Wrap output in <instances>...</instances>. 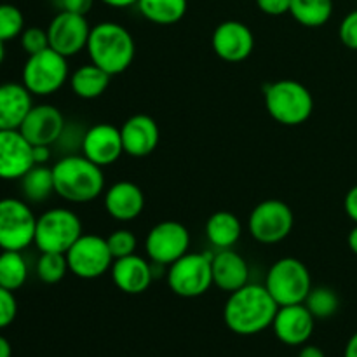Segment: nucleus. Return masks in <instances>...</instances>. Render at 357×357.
Returning <instances> with one entry per match:
<instances>
[{
    "instance_id": "obj_15",
    "label": "nucleus",
    "mask_w": 357,
    "mask_h": 357,
    "mask_svg": "<svg viewBox=\"0 0 357 357\" xmlns=\"http://www.w3.org/2000/svg\"><path fill=\"white\" fill-rule=\"evenodd\" d=\"M33 166V145L21 135L20 129H2L0 131V180H21Z\"/></svg>"
},
{
    "instance_id": "obj_1",
    "label": "nucleus",
    "mask_w": 357,
    "mask_h": 357,
    "mask_svg": "<svg viewBox=\"0 0 357 357\" xmlns=\"http://www.w3.org/2000/svg\"><path fill=\"white\" fill-rule=\"evenodd\" d=\"M279 305L265 286L248 282L230 293L223 309L227 328L236 335H257L272 326Z\"/></svg>"
},
{
    "instance_id": "obj_11",
    "label": "nucleus",
    "mask_w": 357,
    "mask_h": 357,
    "mask_svg": "<svg viewBox=\"0 0 357 357\" xmlns=\"http://www.w3.org/2000/svg\"><path fill=\"white\" fill-rule=\"evenodd\" d=\"M295 215L286 202L267 199L253 208L250 215V232L261 244H278L291 234Z\"/></svg>"
},
{
    "instance_id": "obj_20",
    "label": "nucleus",
    "mask_w": 357,
    "mask_h": 357,
    "mask_svg": "<svg viewBox=\"0 0 357 357\" xmlns=\"http://www.w3.org/2000/svg\"><path fill=\"white\" fill-rule=\"evenodd\" d=\"M114 284L126 295H139L150 288L153 279V268L145 258L129 255L114 260L110 268Z\"/></svg>"
},
{
    "instance_id": "obj_17",
    "label": "nucleus",
    "mask_w": 357,
    "mask_h": 357,
    "mask_svg": "<svg viewBox=\"0 0 357 357\" xmlns=\"http://www.w3.org/2000/svg\"><path fill=\"white\" fill-rule=\"evenodd\" d=\"M82 155L100 167L112 166L124 153L121 128L112 124H94L82 135Z\"/></svg>"
},
{
    "instance_id": "obj_12",
    "label": "nucleus",
    "mask_w": 357,
    "mask_h": 357,
    "mask_svg": "<svg viewBox=\"0 0 357 357\" xmlns=\"http://www.w3.org/2000/svg\"><path fill=\"white\" fill-rule=\"evenodd\" d=\"M190 234L187 227L174 220H164L149 230L145 239V251L150 261L160 267H169L171 264L188 253Z\"/></svg>"
},
{
    "instance_id": "obj_8",
    "label": "nucleus",
    "mask_w": 357,
    "mask_h": 357,
    "mask_svg": "<svg viewBox=\"0 0 357 357\" xmlns=\"http://www.w3.org/2000/svg\"><path fill=\"white\" fill-rule=\"evenodd\" d=\"M213 255L187 253L167 268V284L181 298H197L213 286Z\"/></svg>"
},
{
    "instance_id": "obj_46",
    "label": "nucleus",
    "mask_w": 357,
    "mask_h": 357,
    "mask_svg": "<svg viewBox=\"0 0 357 357\" xmlns=\"http://www.w3.org/2000/svg\"><path fill=\"white\" fill-rule=\"evenodd\" d=\"M3 42L0 40V66H2V63H3V58H6V47H3Z\"/></svg>"
},
{
    "instance_id": "obj_7",
    "label": "nucleus",
    "mask_w": 357,
    "mask_h": 357,
    "mask_svg": "<svg viewBox=\"0 0 357 357\" xmlns=\"http://www.w3.org/2000/svg\"><path fill=\"white\" fill-rule=\"evenodd\" d=\"M66 80L68 58L51 47L28 56L21 72V84L33 96H51L65 86Z\"/></svg>"
},
{
    "instance_id": "obj_4",
    "label": "nucleus",
    "mask_w": 357,
    "mask_h": 357,
    "mask_svg": "<svg viewBox=\"0 0 357 357\" xmlns=\"http://www.w3.org/2000/svg\"><path fill=\"white\" fill-rule=\"evenodd\" d=\"M264 100L268 115L282 126H302L310 119L314 98L298 80L282 79L264 87Z\"/></svg>"
},
{
    "instance_id": "obj_42",
    "label": "nucleus",
    "mask_w": 357,
    "mask_h": 357,
    "mask_svg": "<svg viewBox=\"0 0 357 357\" xmlns=\"http://www.w3.org/2000/svg\"><path fill=\"white\" fill-rule=\"evenodd\" d=\"M298 357H326V356H324V352L321 351L319 347H316V345H305V347H302V351H300Z\"/></svg>"
},
{
    "instance_id": "obj_3",
    "label": "nucleus",
    "mask_w": 357,
    "mask_h": 357,
    "mask_svg": "<svg viewBox=\"0 0 357 357\" xmlns=\"http://www.w3.org/2000/svg\"><path fill=\"white\" fill-rule=\"evenodd\" d=\"M86 51L91 63L114 77L126 72L135 61L136 44L128 28L115 21H103L91 28Z\"/></svg>"
},
{
    "instance_id": "obj_35",
    "label": "nucleus",
    "mask_w": 357,
    "mask_h": 357,
    "mask_svg": "<svg viewBox=\"0 0 357 357\" xmlns=\"http://www.w3.org/2000/svg\"><path fill=\"white\" fill-rule=\"evenodd\" d=\"M17 314V302L14 291L0 286V330L13 324Z\"/></svg>"
},
{
    "instance_id": "obj_45",
    "label": "nucleus",
    "mask_w": 357,
    "mask_h": 357,
    "mask_svg": "<svg viewBox=\"0 0 357 357\" xmlns=\"http://www.w3.org/2000/svg\"><path fill=\"white\" fill-rule=\"evenodd\" d=\"M347 244H349V248H351L352 253L357 255V225H354V229H352L351 232H349Z\"/></svg>"
},
{
    "instance_id": "obj_44",
    "label": "nucleus",
    "mask_w": 357,
    "mask_h": 357,
    "mask_svg": "<svg viewBox=\"0 0 357 357\" xmlns=\"http://www.w3.org/2000/svg\"><path fill=\"white\" fill-rule=\"evenodd\" d=\"M10 356H13V349H10L9 340L0 335V357H10Z\"/></svg>"
},
{
    "instance_id": "obj_22",
    "label": "nucleus",
    "mask_w": 357,
    "mask_h": 357,
    "mask_svg": "<svg viewBox=\"0 0 357 357\" xmlns=\"http://www.w3.org/2000/svg\"><path fill=\"white\" fill-rule=\"evenodd\" d=\"M213 284L225 293H234L248 284L250 281V267L239 253L230 250H220L213 255Z\"/></svg>"
},
{
    "instance_id": "obj_16",
    "label": "nucleus",
    "mask_w": 357,
    "mask_h": 357,
    "mask_svg": "<svg viewBox=\"0 0 357 357\" xmlns=\"http://www.w3.org/2000/svg\"><path fill=\"white\" fill-rule=\"evenodd\" d=\"M211 45L215 54L227 63H241L255 49V35L243 21L229 20L220 23L213 31Z\"/></svg>"
},
{
    "instance_id": "obj_18",
    "label": "nucleus",
    "mask_w": 357,
    "mask_h": 357,
    "mask_svg": "<svg viewBox=\"0 0 357 357\" xmlns=\"http://www.w3.org/2000/svg\"><path fill=\"white\" fill-rule=\"evenodd\" d=\"M314 323H316V317L310 314L305 303H295V305L279 307L272 328H274L275 337L282 344L296 347L309 342L314 333Z\"/></svg>"
},
{
    "instance_id": "obj_37",
    "label": "nucleus",
    "mask_w": 357,
    "mask_h": 357,
    "mask_svg": "<svg viewBox=\"0 0 357 357\" xmlns=\"http://www.w3.org/2000/svg\"><path fill=\"white\" fill-rule=\"evenodd\" d=\"M258 9L268 16H282L289 13L291 0H257Z\"/></svg>"
},
{
    "instance_id": "obj_24",
    "label": "nucleus",
    "mask_w": 357,
    "mask_h": 357,
    "mask_svg": "<svg viewBox=\"0 0 357 357\" xmlns=\"http://www.w3.org/2000/svg\"><path fill=\"white\" fill-rule=\"evenodd\" d=\"M70 87L73 94L82 100H96L110 86L112 75L105 72L103 68L96 66L94 63L79 66L75 72L70 75Z\"/></svg>"
},
{
    "instance_id": "obj_29",
    "label": "nucleus",
    "mask_w": 357,
    "mask_h": 357,
    "mask_svg": "<svg viewBox=\"0 0 357 357\" xmlns=\"http://www.w3.org/2000/svg\"><path fill=\"white\" fill-rule=\"evenodd\" d=\"M28 265L21 251H2L0 253V286L16 291L26 282Z\"/></svg>"
},
{
    "instance_id": "obj_36",
    "label": "nucleus",
    "mask_w": 357,
    "mask_h": 357,
    "mask_svg": "<svg viewBox=\"0 0 357 357\" xmlns=\"http://www.w3.org/2000/svg\"><path fill=\"white\" fill-rule=\"evenodd\" d=\"M338 37L345 47L357 51V9L351 10L338 26Z\"/></svg>"
},
{
    "instance_id": "obj_2",
    "label": "nucleus",
    "mask_w": 357,
    "mask_h": 357,
    "mask_svg": "<svg viewBox=\"0 0 357 357\" xmlns=\"http://www.w3.org/2000/svg\"><path fill=\"white\" fill-rule=\"evenodd\" d=\"M54 194L68 202L82 204L100 197L105 192L103 167L84 155H66L52 166Z\"/></svg>"
},
{
    "instance_id": "obj_41",
    "label": "nucleus",
    "mask_w": 357,
    "mask_h": 357,
    "mask_svg": "<svg viewBox=\"0 0 357 357\" xmlns=\"http://www.w3.org/2000/svg\"><path fill=\"white\" fill-rule=\"evenodd\" d=\"M105 6L115 7V9H124V7H131L138 3V0H100Z\"/></svg>"
},
{
    "instance_id": "obj_9",
    "label": "nucleus",
    "mask_w": 357,
    "mask_h": 357,
    "mask_svg": "<svg viewBox=\"0 0 357 357\" xmlns=\"http://www.w3.org/2000/svg\"><path fill=\"white\" fill-rule=\"evenodd\" d=\"M37 216L16 197L0 199V250L23 251L35 241Z\"/></svg>"
},
{
    "instance_id": "obj_31",
    "label": "nucleus",
    "mask_w": 357,
    "mask_h": 357,
    "mask_svg": "<svg viewBox=\"0 0 357 357\" xmlns=\"http://www.w3.org/2000/svg\"><path fill=\"white\" fill-rule=\"evenodd\" d=\"M37 275L45 284H56L63 281L70 272L65 253H40L37 260Z\"/></svg>"
},
{
    "instance_id": "obj_13",
    "label": "nucleus",
    "mask_w": 357,
    "mask_h": 357,
    "mask_svg": "<svg viewBox=\"0 0 357 357\" xmlns=\"http://www.w3.org/2000/svg\"><path fill=\"white\" fill-rule=\"evenodd\" d=\"M91 28L93 26H89V21L82 14L59 10L47 26L49 47L65 58H72L86 49Z\"/></svg>"
},
{
    "instance_id": "obj_38",
    "label": "nucleus",
    "mask_w": 357,
    "mask_h": 357,
    "mask_svg": "<svg viewBox=\"0 0 357 357\" xmlns=\"http://www.w3.org/2000/svg\"><path fill=\"white\" fill-rule=\"evenodd\" d=\"M93 6H94V0H59V7H61V10L82 14V16H87V13L93 9Z\"/></svg>"
},
{
    "instance_id": "obj_40",
    "label": "nucleus",
    "mask_w": 357,
    "mask_h": 357,
    "mask_svg": "<svg viewBox=\"0 0 357 357\" xmlns=\"http://www.w3.org/2000/svg\"><path fill=\"white\" fill-rule=\"evenodd\" d=\"M51 159V146H33L35 164H45Z\"/></svg>"
},
{
    "instance_id": "obj_6",
    "label": "nucleus",
    "mask_w": 357,
    "mask_h": 357,
    "mask_svg": "<svg viewBox=\"0 0 357 357\" xmlns=\"http://www.w3.org/2000/svg\"><path fill=\"white\" fill-rule=\"evenodd\" d=\"M82 234V222L77 213L52 208L37 218L33 244L40 253H66Z\"/></svg>"
},
{
    "instance_id": "obj_30",
    "label": "nucleus",
    "mask_w": 357,
    "mask_h": 357,
    "mask_svg": "<svg viewBox=\"0 0 357 357\" xmlns=\"http://www.w3.org/2000/svg\"><path fill=\"white\" fill-rule=\"evenodd\" d=\"M303 303L316 319H330L337 314L338 307H340L338 295L331 288H326V286L310 289L309 296Z\"/></svg>"
},
{
    "instance_id": "obj_21",
    "label": "nucleus",
    "mask_w": 357,
    "mask_h": 357,
    "mask_svg": "<svg viewBox=\"0 0 357 357\" xmlns=\"http://www.w3.org/2000/svg\"><path fill=\"white\" fill-rule=\"evenodd\" d=\"M103 204L108 215L117 222H132L145 209V195L132 181H117L105 190Z\"/></svg>"
},
{
    "instance_id": "obj_34",
    "label": "nucleus",
    "mask_w": 357,
    "mask_h": 357,
    "mask_svg": "<svg viewBox=\"0 0 357 357\" xmlns=\"http://www.w3.org/2000/svg\"><path fill=\"white\" fill-rule=\"evenodd\" d=\"M20 42L21 47H23V51L26 52L28 56L45 51V49H49L47 30L38 26L24 28L23 33L20 35Z\"/></svg>"
},
{
    "instance_id": "obj_27",
    "label": "nucleus",
    "mask_w": 357,
    "mask_h": 357,
    "mask_svg": "<svg viewBox=\"0 0 357 357\" xmlns=\"http://www.w3.org/2000/svg\"><path fill=\"white\" fill-rule=\"evenodd\" d=\"M289 14L305 28H321L333 16V0H291Z\"/></svg>"
},
{
    "instance_id": "obj_14",
    "label": "nucleus",
    "mask_w": 357,
    "mask_h": 357,
    "mask_svg": "<svg viewBox=\"0 0 357 357\" xmlns=\"http://www.w3.org/2000/svg\"><path fill=\"white\" fill-rule=\"evenodd\" d=\"M66 121L61 110L54 105H33L26 119L21 124L20 131L33 146H51L59 142Z\"/></svg>"
},
{
    "instance_id": "obj_26",
    "label": "nucleus",
    "mask_w": 357,
    "mask_h": 357,
    "mask_svg": "<svg viewBox=\"0 0 357 357\" xmlns=\"http://www.w3.org/2000/svg\"><path fill=\"white\" fill-rule=\"evenodd\" d=\"M138 10L153 24H174L183 20L188 9V0H138Z\"/></svg>"
},
{
    "instance_id": "obj_33",
    "label": "nucleus",
    "mask_w": 357,
    "mask_h": 357,
    "mask_svg": "<svg viewBox=\"0 0 357 357\" xmlns=\"http://www.w3.org/2000/svg\"><path fill=\"white\" fill-rule=\"evenodd\" d=\"M107 244L110 248V253L114 260L122 257H129L135 255L136 246H138V239L135 234L128 229H117L107 237Z\"/></svg>"
},
{
    "instance_id": "obj_5",
    "label": "nucleus",
    "mask_w": 357,
    "mask_h": 357,
    "mask_svg": "<svg viewBox=\"0 0 357 357\" xmlns=\"http://www.w3.org/2000/svg\"><path fill=\"white\" fill-rule=\"evenodd\" d=\"M265 288L279 307L295 305L307 300L312 289V278L303 261L286 257L268 268Z\"/></svg>"
},
{
    "instance_id": "obj_25",
    "label": "nucleus",
    "mask_w": 357,
    "mask_h": 357,
    "mask_svg": "<svg viewBox=\"0 0 357 357\" xmlns=\"http://www.w3.org/2000/svg\"><path fill=\"white\" fill-rule=\"evenodd\" d=\"M243 236L239 218L230 211H218L209 216L206 223V237L218 250H230Z\"/></svg>"
},
{
    "instance_id": "obj_19",
    "label": "nucleus",
    "mask_w": 357,
    "mask_h": 357,
    "mask_svg": "<svg viewBox=\"0 0 357 357\" xmlns=\"http://www.w3.org/2000/svg\"><path fill=\"white\" fill-rule=\"evenodd\" d=\"M124 153L131 157H146L157 149L160 131L157 122L146 114H136L129 117L121 128Z\"/></svg>"
},
{
    "instance_id": "obj_32",
    "label": "nucleus",
    "mask_w": 357,
    "mask_h": 357,
    "mask_svg": "<svg viewBox=\"0 0 357 357\" xmlns=\"http://www.w3.org/2000/svg\"><path fill=\"white\" fill-rule=\"evenodd\" d=\"M24 30V16L13 3H0V40H14Z\"/></svg>"
},
{
    "instance_id": "obj_43",
    "label": "nucleus",
    "mask_w": 357,
    "mask_h": 357,
    "mask_svg": "<svg viewBox=\"0 0 357 357\" xmlns=\"http://www.w3.org/2000/svg\"><path fill=\"white\" fill-rule=\"evenodd\" d=\"M344 357H357V331L349 338L347 345H345Z\"/></svg>"
},
{
    "instance_id": "obj_23",
    "label": "nucleus",
    "mask_w": 357,
    "mask_h": 357,
    "mask_svg": "<svg viewBox=\"0 0 357 357\" xmlns=\"http://www.w3.org/2000/svg\"><path fill=\"white\" fill-rule=\"evenodd\" d=\"M33 94L20 82L0 84V131L20 129L33 107Z\"/></svg>"
},
{
    "instance_id": "obj_28",
    "label": "nucleus",
    "mask_w": 357,
    "mask_h": 357,
    "mask_svg": "<svg viewBox=\"0 0 357 357\" xmlns=\"http://www.w3.org/2000/svg\"><path fill=\"white\" fill-rule=\"evenodd\" d=\"M20 181L23 197L28 202H44L54 194L52 167H47L45 164H35Z\"/></svg>"
},
{
    "instance_id": "obj_39",
    "label": "nucleus",
    "mask_w": 357,
    "mask_h": 357,
    "mask_svg": "<svg viewBox=\"0 0 357 357\" xmlns=\"http://www.w3.org/2000/svg\"><path fill=\"white\" fill-rule=\"evenodd\" d=\"M344 208L349 218L357 225V185H354V187L347 192V195H345Z\"/></svg>"
},
{
    "instance_id": "obj_10",
    "label": "nucleus",
    "mask_w": 357,
    "mask_h": 357,
    "mask_svg": "<svg viewBox=\"0 0 357 357\" xmlns=\"http://www.w3.org/2000/svg\"><path fill=\"white\" fill-rule=\"evenodd\" d=\"M65 255L70 272L75 278L86 281L101 278L110 271L114 264L107 237L96 234H82Z\"/></svg>"
}]
</instances>
